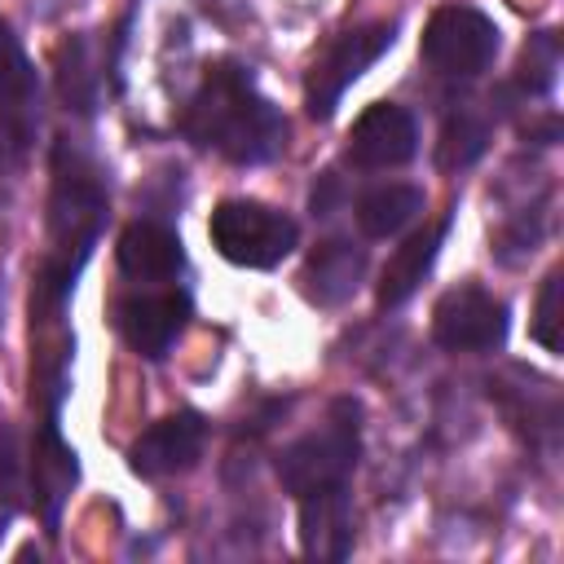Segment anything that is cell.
<instances>
[{
    "label": "cell",
    "mask_w": 564,
    "mask_h": 564,
    "mask_svg": "<svg viewBox=\"0 0 564 564\" xmlns=\"http://www.w3.org/2000/svg\"><path fill=\"white\" fill-rule=\"evenodd\" d=\"M181 128L194 145L216 150L229 163H269L286 145V119L234 62L207 70L203 88L185 106Z\"/></svg>",
    "instance_id": "1"
},
{
    "label": "cell",
    "mask_w": 564,
    "mask_h": 564,
    "mask_svg": "<svg viewBox=\"0 0 564 564\" xmlns=\"http://www.w3.org/2000/svg\"><path fill=\"white\" fill-rule=\"evenodd\" d=\"M357 454H361V436H357V405L352 401H335L326 427L291 441L278 458V480L304 498L313 489H326V485H344L348 471L357 467Z\"/></svg>",
    "instance_id": "2"
},
{
    "label": "cell",
    "mask_w": 564,
    "mask_h": 564,
    "mask_svg": "<svg viewBox=\"0 0 564 564\" xmlns=\"http://www.w3.org/2000/svg\"><path fill=\"white\" fill-rule=\"evenodd\" d=\"M300 238V225L264 203L251 198H225L212 212V242L229 264L242 269H273L282 256H291Z\"/></svg>",
    "instance_id": "3"
},
{
    "label": "cell",
    "mask_w": 564,
    "mask_h": 564,
    "mask_svg": "<svg viewBox=\"0 0 564 564\" xmlns=\"http://www.w3.org/2000/svg\"><path fill=\"white\" fill-rule=\"evenodd\" d=\"M423 62L445 75V79H471L480 75L494 53H498V26L494 18H485L471 4H445L427 18L423 26V44H419Z\"/></svg>",
    "instance_id": "4"
},
{
    "label": "cell",
    "mask_w": 564,
    "mask_h": 564,
    "mask_svg": "<svg viewBox=\"0 0 564 564\" xmlns=\"http://www.w3.org/2000/svg\"><path fill=\"white\" fill-rule=\"evenodd\" d=\"M392 40H397V26L392 22H370V26H352V31L335 35L326 44V53L313 62L308 79H304V110L313 119H330L335 106H339V97H344V88L370 62H379L392 48Z\"/></svg>",
    "instance_id": "5"
},
{
    "label": "cell",
    "mask_w": 564,
    "mask_h": 564,
    "mask_svg": "<svg viewBox=\"0 0 564 564\" xmlns=\"http://www.w3.org/2000/svg\"><path fill=\"white\" fill-rule=\"evenodd\" d=\"M101 220H106V185L97 167L62 141L53 154V238L66 251L75 247L88 256V242L97 238Z\"/></svg>",
    "instance_id": "6"
},
{
    "label": "cell",
    "mask_w": 564,
    "mask_h": 564,
    "mask_svg": "<svg viewBox=\"0 0 564 564\" xmlns=\"http://www.w3.org/2000/svg\"><path fill=\"white\" fill-rule=\"evenodd\" d=\"M432 335L441 348L454 352L498 348L507 335V304L494 300L485 286H454L432 308Z\"/></svg>",
    "instance_id": "7"
},
{
    "label": "cell",
    "mask_w": 564,
    "mask_h": 564,
    "mask_svg": "<svg viewBox=\"0 0 564 564\" xmlns=\"http://www.w3.org/2000/svg\"><path fill=\"white\" fill-rule=\"evenodd\" d=\"M419 150V128L414 115L405 106L392 101H375L357 115L352 132H348V159L366 172H383V167H401L405 159H414Z\"/></svg>",
    "instance_id": "8"
},
{
    "label": "cell",
    "mask_w": 564,
    "mask_h": 564,
    "mask_svg": "<svg viewBox=\"0 0 564 564\" xmlns=\"http://www.w3.org/2000/svg\"><path fill=\"white\" fill-rule=\"evenodd\" d=\"M189 317V300L181 291H154V295H123L115 304V322L119 335L128 339V348H137L141 357H163L176 335L185 330Z\"/></svg>",
    "instance_id": "9"
},
{
    "label": "cell",
    "mask_w": 564,
    "mask_h": 564,
    "mask_svg": "<svg viewBox=\"0 0 564 564\" xmlns=\"http://www.w3.org/2000/svg\"><path fill=\"white\" fill-rule=\"evenodd\" d=\"M203 441H207V427L194 410H181V414H167L159 423H150L137 441H132V467L141 476H176V471H189L203 454Z\"/></svg>",
    "instance_id": "10"
},
{
    "label": "cell",
    "mask_w": 564,
    "mask_h": 564,
    "mask_svg": "<svg viewBox=\"0 0 564 564\" xmlns=\"http://www.w3.org/2000/svg\"><path fill=\"white\" fill-rule=\"evenodd\" d=\"M300 546L313 560H344L352 551V507L344 485L304 494L300 502Z\"/></svg>",
    "instance_id": "11"
},
{
    "label": "cell",
    "mask_w": 564,
    "mask_h": 564,
    "mask_svg": "<svg viewBox=\"0 0 564 564\" xmlns=\"http://www.w3.org/2000/svg\"><path fill=\"white\" fill-rule=\"evenodd\" d=\"M119 269L137 282H167L181 273L185 264V251H181V238L159 225V220H132L123 234H119Z\"/></svg>",
    "instance_id": "12"
},
{
    "label": "cell",
    "mask_w": 564,
    "mask_h": 564,
    "mask_svg": "<svg viewBox=\"0 0 564 564\" xmlns=\"http://www.w3.org/2000/svg\"><path fill=\"white\" fill-rule=\"evenodd\" d=\"M35 97H40V84H35V66L26 57V48L18 44L13 26L0 22V119L26 137L31 123H35Z\"/></svg>",
    "instance_id": "13"
},
{
    "label": "cell",
    "mask_w": 564,
    "mask_h": 564,
    "mask_svg": "<svg viewBox=\"0 0 564 564\" xmlns=\"http://www.w3.org/2000/svg\"><path fill=\"white\" fill-rule=\"evenodd\" d=\"M441 238H445V220H436V225L410 234V238L388 256L383 278H379V308H397V304H405V300L419 291V282L427 278V269H432V260H436Z\"/></svg>",
    "instance_id": "14"
},
{
    "label": "cell",
    "mask_w": 564,
    "mask_h": 564,
    "mask_svg": "<svg viewBox=\"0 0 564 564\" xmlns=\"http://www.w3.org/2000/svg\"><path fill=\"white\" fill-rule=\"evenodd\" d=\"M26 471H31L35 507L44 511L48 524H57V507H62V498H66L70 485H75V454H70V445L57 436V423H53V419H48L44 432L35 436V449H31Z\"/></svg>",
    "instance_id": "15"
},
{
    "label": "cell",
    "mask_w": 564,
    "mask_h": 564,
    "mask_svg": "<svg viewBox=\"0 0 564 564\" xmlns=\"http://www.w3.org/2000/svg\"><path fill=\"white\" fill-rule=\"evenodd\" d=\"M366 273V251L352 242H322L304 264V295L317 304H344Z\"/></svg>",
    "instance_id": "16"
},
{
    "label": "cell",
    "mask_w": 564,
    "mask_h": 564,
    "mask_svg": "<svg viewBox=\"0 0 564 564\" xmlns=\"http://www.w3.org/2000/svg\"><path fill=\"white\" fill-rule=\"evenodd\" d=\"M419 212H423V189H414V185H379V189L361 194V203H357V225H361V234H370V238H392V234H401Z\"/></svg>",
    "instance_id": "17"
},
{
    "label": "cell",
    "mask_w": 564,
    "mask_h": 564,
    "mask_svg": "<svg viewBox=\"0 0 564 564\" xmlns=\"http://www.w3.org/2000/svg\"><path fill=\"white\" fill-rule=\"evenodd\" d=\"M57 93L70 110L88 115L97 110V97H101V70H93V44L84 35L66 40L57 48Z\"/></svg>",
    "instance_id": "18"
},
{
    "label": "cell",
    "mask_w": 564,
    "mask_h": 564,
    "mask_svg": "<svg viewBox=\"0 0 564 564\" xmlns=\"http://www.w3.org/2000/svg\"><path fill=\"white\" fill-rule=\"evenodd\" d=\"M485 145H489V123L480 115H471V110H458L441 128L436 163L441 167H467V163H476L485 154Z\"/></svg>",
    "instance_id": "19"
},
{
    "label": "cell",
    "mask_w": 564,
    "mask_h": 564,
    "mask_svg": "<svg viewBox=\"0 0 564 564\" xmlns=\"http://www.w3.org/2000/svg\"><path fill=\"white\" fill-rule=\"evenodd\" d=\"M555 70H560V44H555L551 31H542V35H533V40L524 44V53H520V84H524L529 93H546V88L555 84Z\"/></svg>",
    "instance_id": "20"
},
{
    "label": "cell",
    "mask_w": 564,
    "mask_h": 564,
    "mask_svg": "<svg viewBox=\"0 0 564 564\" xmlns=\"http://www.w3.org/2000/svg\"><path fill=\"white\" fill-rule=\"evenodd\" d=\"M560 273H551L542 282V295H538V313H533V339L546 348V352H560Z\"/></svg>",
    "instance_id": "21"
},
{
    "label": "cell",
    "mask_w": 564,
    "mask_h": 564,
    "mask_svg": "<svg viewBox=\"0 0 564 564\" xmlns=\"http://www.w3.org/2000/svg\"><path fill=\"white\" fill-rule=\"evenodd\" d=\"M22 454H18V436L13 432H0V498L18 502L22 494Z\"/></svg>",
    "instance_id": "22"
},
{
    "label": "cell",
    "mask_w": 564,
    "mask_h": 564,
    "mask_svg": "<svg viewBox=\"0 0 564 564\" xmlns=\"http://www.w3.org/2000/svg\"><path fill=\"white\" fill-rule=\"evenodd\" d=\"M9 516H13V502H9V498H0V533H4V524H9Z\"/></svg>",
    "instance_id": "23"
}]
</instances>
